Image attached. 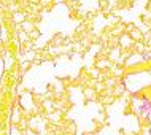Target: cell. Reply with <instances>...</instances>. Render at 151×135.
I'll list each match as a JSON object with an SVG mask.
<instances>
[{
	"instance_id": "6da1fadb",
	"label": "cell",
	"mask_w": 151,
	"mask_h": 135,
	"mask_svg": "<svg viewBox=\"0 0 151 135\" xmlns=\"http://www.w3.org/2000/svg\"><path fill=\"white\" fill-rule=\"evenodd\" d=\"M24 135H38L37 130H32V129H26L24 130Z\"/></svg>"
},
{
	"instance_id": "7a4b0ae2",
	"label": "cell",
	"mask_w": 151,
	"mask_h": 135,
	"mask_svg": "<svg viewBox=\"0 0 151 135\" xmlns=\"http://www.w3.org/2000/svg\"><path fill=\"white\" fill-rule=\"evenodd\" d=\"M10 2H14V3H19L21 0H10Z\"/></svg>"
}]
</instances>
